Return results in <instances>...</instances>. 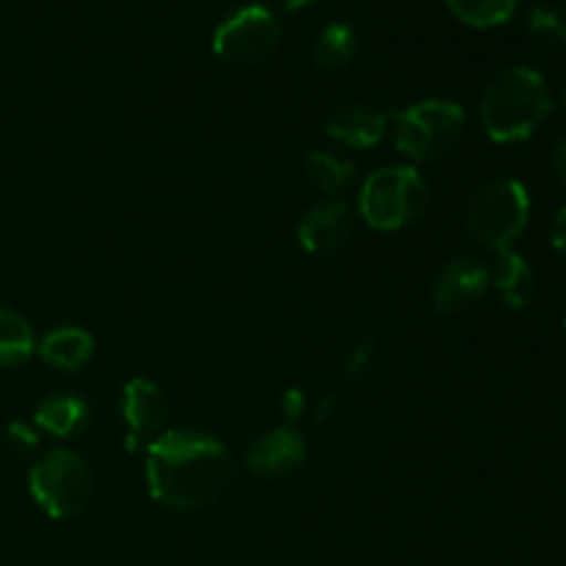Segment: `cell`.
Segmentation results:
<instances>
[{
    "label": "cell",
    "instance_id": "cell-1",
    "mask_svg": "<svg viewBox=\"0 0 566 566\" xmlns=\"http://www.w3.org/2000/svg\"><path fill=\"white\" fill-rule=\"evenodd\" d=\"M235 479L232 453L219 437L199 429H175L147 446L144 481L160 506L197 512L230 490Z\"/></svg>",
    "mask_w": 566,
    "mask_h": 566
},
{
    "label": "cell",
    "instance_id": "cell-2",
    "mask_svg": "<svg viewBox=\"0 0 566 566\" xmlns=\"http://www.w3.org/2000/svg\"><path fill=\"white\" fill-rule=\"evenodd\" d=\"M553 111L545 75L531 66H509L481 94L479 116L486 136L497 144H517L534 136Z\"/></svg>",
    "mask_w": 566,
    "mask_h": 566
},
{
    "label": "cell",
    "instance_id": "cell-3",
    "mask_svg": "<svg viewBox=\"0 0 566 566\" xmlns=\"http://www.w3.org/2000/svg\"><path fill=\"white\" fill-rule=\"evenodd\" d=\"M392 119V142L403 158L415 164H434L448 158L462 142L468 116L459 103L451 99H420L396 111Z\"/></svg>",
    "mask_w": 566,
    "mask_h": 566
},
{
    "label": "cell",
    "instance_id": "cell-4",
    "mask_svg": "<svg viewBox=\"0 0 566 566\" xmlns=\"http://www.w3.org/2000/svg\"><path fill=\"white\" fill-rule=\"evenodd\" d=\"M431 191L415 166H381L365 177L357 210L368 227L396 232L423 219Z\"/></svg>",
    "mask_w": 566,
    "mask_h": 566
},
{
    "label": "cell",
    "instance_id": "cell-5",
    "mask_svg": "<svg viewBox=\"0 0 566 566\" xmlns=\"http://www.w3.org/2000/svg\"><path fill=\"white\" fill-rule=\"evenodd\" d=\"M531 219L528 188L514 177L484 182L464 208L470 238L492 252H506L517 243Z\"/></svg>",
    "mask_w": 566,
    "mask_h": 566
},
{
    "label": "cell",
    "instance_id": "cell-6",
    "mask_svg": "<svg viewBox=\"0 0 566 566\" xmlns=\"http://www.w3.org/2000/svg\"><path fill=\"white\" fill-rule=\"evenodd\" d=\"M28 492L50 520H72L92 501V468L81 453L53 448L28 473Z\"/></svg>",
    "mask_w": 566,
    "mask_h": 566
},
{
    "label": "cell",
    "instance_id": "cell-7",
    "mask_svg": "<svg viewBox=\"0 0 566 566\" xmlns=\"http://www.w3.org/2000/svg\"><path fill=\"white\" fill-rule=\"evenodd\" d=\"M280 42V17L260 3L241 6L213 31V53L232 66L263 64L276 53Z\"/></svg>",
    "mask_w": 566,
    "mask_h": 566
},
{
    "label": "cell",
    "instance_id": "cell-8",
    "mask_svg": "<svg viewBox=\"0 0 566 566\" xmlns=\"http://www.w3.org/2000/svg\"><path fill=\"white\" fill-rule=\"evenodd\" d=\"M492 287V271L475 258H453L442 265L431 285V302L442 315L470 313Z\"/></svg>",
    "mask_w": 566,
    "mask_h": 566
},
{
    "label": "cell",
    "instance_id": "cell-9",
    "mask_svg": "<svg viewBox=\"0 0 566 566\" xmlns=\"http://www.w3.org/2000/svg\"><path fill=\"white\" fill-rule=\"evenodd\" d=\"M354 208L343 199H321L298 221V247L310 254H337L354 235Z\"/></svg>",
    "mask_w": 566,
    "mask_h": 566
},
{
    "label": "cell",
    "instance_id": "cell-10",
    "mask_svg": "<svg viewBox=\"0 0 566 566\" xmlns=\"http://www.w3.org/2000/svg\"><path fill=\"white\" fill-rule=\"evenodd\" d=\"M307 459V442L293 423H282L265 431L249 446L247 468L258 479H282L296 473Z\"/></svg>",
    "mask_w": 566,
    "mask_h": 566
},
{
    "label": "cell",
    "instance_id": "cell-11",
    "mask_svg": "<svg viewBox=\"0 0 566 566\" xmlns=\"http://www.w3.org/2000/svg\"><path fill=\"white\" fill-rule=\"evenodd\" d=\"M390 116L365 103L337 105L326 114L324 133L348 149H370L387 136Z\"/></svg>",
    "mask_w": 566,
    "mask_h": 566
},
{
    "label": "cell",
    "instance_id": "cell-12",
    "mask_svg": "<svg viewBox=\"0 0 566 566\" xmlns=\"http://www.w3.org/2000/svg\"><path fill=\"white\" fill-rule=\"evenodd\" d=\"M122 418L130 429V437H136V440L155 434L169 418L166 392L155 381L136 376L122 387Z\"/></svg>",
    "mask_w": 566,
    "mask_h": 566
},
{
    "label": "cell",
    "instance_id": "cell-13",
    "mask_svg": "<svg viewBox=\"0 0 566 566\" xmlns=\"http://www.w3.org/2000/svg\"><path fill=\"white\" fill-rule=\"evenodd\" d=\"M39 357L59 370H81L94 357V337L83 326H59L39 343Z\"/></svg>",
    "mask_w": 566,
    "mask_h": 566
},
{
    "label": "cell",
    "instance_id": "cell-14",
    "mask_svg": "<svg viewBox=\"0 0 566 566\" xmlns=\"http://www.w3.org/2000/svg\"><path fill=\"white\" fill-rule=\"evenodd\" d=\"M88 415H92V409L83 398L72 396V392H53L36 407L33 423L55 440H70L86 429Z\"/></svg>",
    "mask_w": 566,
    "mask_h": 566
},
{
    "label": "cell",
    "instance_id": "cell-15",
    "mask_svg": "<svg viewBox=\"0 0 566 566\" xmlns=\"http://www.w3.org/2000/svg\"><path fill=\"white\" fill-rule=\"evenodd\" d=\"M492 287L497 291L501 302L509 310H525L531 296H534V271L528 260L517 254L514 249L497 252V265L492 271Z\"/></svg>",
    "mask_w": 566,
    "mask_h": 566
},
{
    "label": "cell",
    "instance_id": "cell-16",
    "mask_svg": "<svg viewBox=\"0 0 566 566\" xmlns=\"http://www.w3.org/2000/svg\"><path fill=\"white\" fill-rule=\"evenodd\" d=\"M36 352L31 324L14 310L0 304V368H20Z\"/></svg>",
    "mask_w": 566,
    "mask_h": 566
},
{
    "label": "cell",
    "instance_id": "cell-17",
    "mask_svg": "<svg viewBox=\"0 0 566 566\" xmlns=\"http://www.w3.org/2000/svg\"><path fill=\"white\" fill-rule=\"evenodd\" d=\"M354 53H357V33L348 22H329V25L321 28L313 48V59L321 70H343L354 59Z\"/></svg>",
    "mask_w": 566,
    "mask_h": 566
},
{
    "label": "cell",
    "instance_id": "cell-18",
    "mask_svg": "<svg viewBox=\"0 0 566 566\" xmlns=\"http://www.w3.org/2000/svg\"><path fill=\"white\" fill-rule=\"evenodd\" d=\"M304 171L313 180V186L318 191L337 197V193L346 191L354 180V164L352 160L340 158L335 153H324V149H313V153L304 158Z\"/></svg>",
    "mask_w": 566,
    "mask_h": 566
},
{
    "label": "cell",
    "instance_id": "cell-19",
    "mask_svg": "<svg viewBox=\"0 0 566 566\" xmlns=\"http://www.w3.org/2000/svg\"><path fill=\"white\" fill-rule=\"evenodd\" d=\"M448 11L470 28H497L517 11L520 0H446Z\"/></svg>",
    "mask_w": 566,
    "mask_h": 566
},
{
    "label": "cell",
    "instance_id": "cell-20",
    "mask_svg": "<svg viewBox=\"0 0 566 566\" xmlns=\"http://www.w3.org/2000/svg\"><path fill=\"white\" fill-rule=\"evenodd\" d=\"M528 36L539 48L566 50V17L551 6H534L528 14Z\"/></svg>",
    "mask_w": 566,
    "mask_h": 566
},
{
    "label": "cell",
    "instance_id": "cell-21",
    "mask_svg": "<svg viewBox=\"0 0 566 566\" xmlns=\"http://www.w3.org/2000/svg\"><path fill=\"white\" fill-rule=\"evenodd\" d=\"M3 437L6 442H9L11 451L17 453H31L33 448L39 446V434L31 429V426L22 423V420H11V423L6 426Z\"/></svg>",
    "mask_w": 566,
    "mask_h": 566
},
{
    "label": "cell",
    "instance_id": "cell-22",
    "mask_svg": "<svg viewBox=\"0 0 566 566\" xmlns=\"http://www.w3.org/2000/svg\"><path fill=\"white\" fill-rule=\"evenodd\" d=\"M374 354H376V340H374V337H365L363 343H357V346L348 352L346 374L354 376V379H359V376L368 370V365L374 363Z\"/></svg>",
    "mask_w": 566,
    "mask_h": 566
},
{
    "label": "cell",
    "instance_id": "cell-23",
    "mask_svg": "<svg viewBox=\"0 0 566 566\" xmlns=\"http://www.w3.org/2000/svg\"><path fill=\"white\" fill-rule=\"evenodd\" d=\"M280 407L282 415L287 418V423H296V420H302V415L307 412V392L298 390V387H291V390L282 392Z\"/></svg>",
    "mask_w": 566,
    "mask_h": 566
},
{
    "label": "cell",
    "instance_id": "cell-24",
    "mask_svg": "<svg viewBox=\"0 0 566 566\" xmlns=\"http://www.w3.org/2000/svg\"><path fill=\"white\" fill-rule=\"evenodd\" d=\"M551 243L553 249H556L558 258L566 263V205L562 210L556 213V219H553V227H551Z\"/></svg>",
    "mask_w": 566,
    "mask_h": 566
},
{
    "label": "cell",
    "instance_id": "cell-25",
    "mask_svg": "<svg viewBox=\"0 0 566 566\" xmlns=\"http://www.w3.org/2000/svg\"><path fill=\"white\" fill-rule=\"evenodd\" d=\"M553 171H556V180L566 188V136L553 149Z\"/></svg>",
    "mask_w": 566,
    "mask_h": 566
},
{
    "label": "cell",
    "instance_id": "cell-26",
    "mask_svg": "<svg viewBox=\"0 0 566 566\" xmlns=\"http://www.w3.org/2000/svg\"><path fill=\"white\" fill-rule=\"evenodd\" d=\"M335 403H337L335 392H326V396L318 401V407H315V423H324L326 418H332V412H335Z\"/></svg>",
    "mask_w": 566,
    "mask_h": 566
},
{
    "label": "cell",
    "instance_id": "cell-27",
    "mask_svg": "<svg viewBox=\"0 0 566 566\" xmlns=\"http://www.w3.org/2000/svg\"><path fill=\"white\" fill-rule=\"evenodd\" d=\"M276 3H280L285 11H302V9H310V6H315L318 0H276Z\"/></svg>",
    "mask_w": 566,
    "mask_h": 566
},
{
    "label": "cell",
    "instance_id": "cell-28",
    "mask_svg": "<svg viewBox=\"0 0 566 566\" xmlns=\"http://www.w3.org/2000/svg\"><path fill=\"white\" fill-rule=\"evenodd\" d=\"M564 105H566V88H564Z\"/></svg>",
    "mask_w": 566,
    "mask_h": 566
},
{
    "label": "cell",
    "instance_id": "cell-29",
    "mask_svg": "<svg viewBox=\"0 0 566 566\" xmlns=\"http://www.w3.org/2000/svg\"><path fill=\"white\" fill-rule=\"evenodd\" d=\"M564 326H566V318H564Z\"/></svg>",
    "mask_w": 566,
    "mask_h": 566
}]
</instances>
